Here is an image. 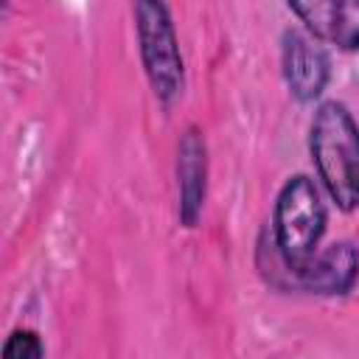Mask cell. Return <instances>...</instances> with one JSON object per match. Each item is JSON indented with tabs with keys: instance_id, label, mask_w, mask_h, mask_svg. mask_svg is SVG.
I'll list each match as a JSON object with an SVG mask.
<instances>
[{
	"instance_id": "6da1fadb",
	"label": "cell",
	"mask_w": 359,
	"mask_h": 359,
	"mask_svg": "<svg viewBox=\"0 0 359 359\" xmlns=\"http://www.w3.org/2000/svg\"><path fill=\"white\" fill-rule=\"evenodd\" d=\"M309 154L328 199L351 213L359 208V123L339 101H323L309 126Z\"/></svg>"
},
{
	"instance_id": "7a4b0ae2",
	"label": "cell",
	"mask_w": 359,
	"mask_h": 359,
	"mask_svg": "<svg viewBox=\"0 0 359 359\" xmlns=\"http://www.w3.org/2000/svg\"><path fill=\"white\" fill-rule=\"evenodd\" d=\"M325 202L311 177L294 174L283 182L272 210V247L280 266L292 275L303 269L325 233Z\"/></svg>"
},
{
	"instance_id": "3957f363",
	"label": "cell",
	"mask_w": 359,
	"mask_h": 359,
	"mask_svg": "<svg viewBox=\"0 0 359 359\" xmlns=\"http://www.w3.org/2000/svg\"><path fill=\"white\" fill-rule=\"evenodd\" d=\"M135 36L140 50V65L154 98L163 107L180 101L185 90V59L180 50V36L165 0H135Z\"/></svg>"
},
{
	"instance_id": "277c9868",
	"label": "cell",
	"mask_w": 359,
	"mask_h": 359,
	"mask_svg": "<svg viewBox=\"0 0 359 359\" xmlns=\"http://www.w3.org/2000/svg\"><path fill=\"white\" fill-rule=\"evenodd\" d=\"M280 65H283L286 87L294 101L311 104L325 93L331 79V59H328L325 42L311 36L306 28L303 31L289 28L283 34Z\"/></svg>"
},
{
	"instance_id": "5b68a950",
	"label": "cell",
	"mask_w": 359,
	"mask_h": 359,
	"mask_svg": "<svg viewBox=\"0 0 359 359\" xmlns=\"http://www.w3.org/2000/svg\"><path fill=\"white\" fill-rule=\"evenodd\" d=\"M294 289L320 297H339L356 286L359 278V250L351 241H334L325 250H317L314 258L289 275Z\"/></svg>"
},
{
	"instance_id": "8992f818",
	"label": "cell",
	"mask_w": 359,
	"mask_h": 359,
	"mask_svg": "<svg viewBox=\"0 0 359 359\" xmlns=\"http://www.w3.org/2000/svg\"><path fill=\"white\" fill-rule=\"evenodd\" d=\"M303 28L337 50H359V0H286Z\"/></svg>"
},
{
	"instance_id": "52a82bcc",
	"label": "cell",
	"mask_w": 359,
	"mask_h": 359,
	"mask_svg": "<svg viewBox=\"0 0 359 359\" xmlns=\"http://www.w3.org/2000/svg\"><path fill=\"white\" fill-rule=\"evenodd\" d=\"M177 216L182 227H196L208 196V143L196 126H188L177 143Z\"/></svg>"
},
{
	"instance_id": "ba28073f",
	"label": "cell",
	"mask_w": 359,
	"mask_h": 359,
	"mask_svg": "<svg viewBox=\"0 0 359 359\" xmlns=\"http://www.w3.org/2000/svg\"><path fill=\"white\" fill-rule=\"evenodd\" d=\"M3 359H42L45 356V342L39 337V331L34 328H14L3 348H0Z\"/></svg>"
}]
</instances>
